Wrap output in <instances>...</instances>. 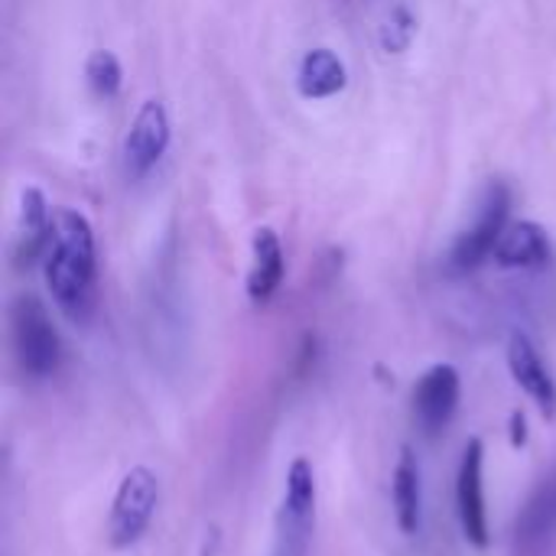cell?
Instances as JSON below:
<instances>
[{"label": "cell", "instance_id": "obj_7", "mask_svg": "<svg viewBox=\"0 0 556 556\" xmlns=\"http://www.w3.org/2000/svg\"><path fill=\"white\" fill-rule=\"evenodd\" d=\"M459 371L453 365H433L414 384V420L427 437H440L459 410Z\"/></svg>", "mask_w": 556, "mask_h": 556}, {"label": "cell", "instance_id": "obj_10", "mask_svg": "<svg viewBox=\"0 0 556 556\" xmlns=\"http://www.w3.org/2000/svg\"><path fill=\"white\" fill-rule=\"evenodd\" d=\"M508 368H511V378L515 384L541 407L544 417H554L556 414V381L554 375L547 371L538 345L525 336V332H515L508 339Z\"/></svg>", "mask_w": 556, "mask_h": 556}, {"label": "cell", "instance_id": "obj_5", "mask_svg": "<svg viewBox=\"0 0 556 556\" xmlns=\"http://www.w3.org/2000/svg\"><path fill=\"white\" fill-rule=\"evenodd\" d=\"M316 521V472L309 459L296 456L287 469L283 505H280V554L303 556Z\"/></svg>", "mask_w": 556, "mask_h": 556}, {"label": "cell", "instance_id": "obj_2", "mask_svg": "<svg viewBox=\"0 0 556 556\" xmlns=\"http://www.w3.org/2000/svg\"><path fill=\"white\" fill-rule=\"evenodd\" d=\"M10 345L20 371L33 381L52 378L62 365V339L46 313V306L23 293L10 306Z\"/></svg>", "mask_w": 556, "mask_h": 556}, {"label": "cell", "instance_id": "obj_18", "mask_svg": "<svg viewBox=\"0 0 556 556\" xmlns=\"http://www.w3.org/2000/svg\"><path fill=\"white\" fill-rule=\"evenodd\" d=\"M511 424H515V446H521V443L528 440V433H525V417H521V414H515V420H511Z\"/></svg>", "mask_w": 556, "mask_h": 556}, {"label": "cell", "instance_id": "obj_14", "mask_svg": "<svg viewBox=\"0 0 556 556\" xmlns=\"http://www.w3.org/2000/svg\"><path fill=\"white\" fill-rule=\"evenodd\" d=\"M283 280V248L270 228L254 231V264L248 274V296L254 303H267Z\"/></svg>", "mask_w": 556, "mask_h": 556}, {"label": "cell", "instance_id": "obj_9", "mask_svg": "<svg viewBox=\"0 0 556 556\" xmlns=\"http://www.w3.org/2000/svg\"><path fill=\"white\" fill-rule=\"evenodd\" d=\"M556 541V469L547 472L515 521V554L544 556Z\"/></svg>", "mask_w": 556, "mask_h": 556}, {"label": "cell", "instance_id": "obj_12", "mask_svg": "<svg viewBox=\"0 0 556 556\" xmlns=\"http://www.w3.org/2000/svg\"><path fill=\"white\" fill-rule=\"evenodd\" d=\"M492 257L502 267L534 270V267H544L551 261V238L534 222H511V225H505Z\"/></svg>", "mask_w": 556, "mask_h": 556}, {"label": "cell", "instance_id": "obj_17", "mask_svg": "<svg viewBox=\"0 0 556 556\" xmlns=\"http://www.w3.org/2000/svg\"><path fill=\"white\" fill-rule=\"evenodd\" d=\"M414 33H417V20L407 7H394L381 26V46L384 52H404L410 42H414Z\"/></svg>", "mask_w": 556, "mask_h": 556}, {"label": "cell", "instance_id": "obj_13", "mask_svg": "<svg viewBox=\"0 0 556 556\" xmlns=\"http://www.w3.org/2000/svg\"><path fill=\"white\" fill-rule=\"evenodd\" d=\"M349 85L345 62L332 49H309L296 72V88L303 98H332Z\"/></svg>", "mask_w": 556, "mask_h": 556}, {"label": "cell", "instance_id": "obj_6", "mask_svg": "<svg viewBox=\"0 0 556 556\" xmlns=\"http://www.w3.org/2000/svg\"><path fill=\"white\" fill-rule=\"evenodd\" d=\"M485 446L479 437H472L463 450L459 476H456V511L463 525V538L472 547H489V511H485Z\"/></svg>", "mask_w": 556, "mask_h": 556}, {"label": "cell", "instance_id": "obj_4", "mask_svg": "<svg viewBox=\"0 0 556 556\" xmlns=\"http://www.w3.org/2000/svg\"><path fill=\"white\" fill-rule=\"evenodd\" d=\"M508 208H511V195L502 182H492L482 192L476 222L456 238L453 251H450V270L456 274H469L476 270L482 261H489L495 254V244L508 225Z\"/></svg>", "mask_w": 556, "mask_h": 556}, {"label": "cell", "instance_id": "obj_15", "mask_svg": "<svg viewBox=\"0 0 556 556\" xmlns=\"http://www.w3.org/2000/svg\"><path fill=\"white\" fill-rule=\"evenodd\" d=\"M391 502H394V518L404 534L420 531V466L410 446L401 450V459L394 466V482H391Z\"/></svg>", "mask_w": 556, "mask_h": 556}, {"label": "cell", "instance_id": "obj_11", "mask_svg": "<svg viewBox=\"0 0 556 556\" xmlns=\"http://www.w3.org/2000/svg\"><path fill=\"white\" fill-rule=\"evenodd\" d=\"M52 235V215L39 189H23L20 215H16V238H13V261L16 267H29L33 261L46 257Z\"/></svg>", "mask_w": 556, "mask_h": 556}, {"label": "cell", "instance_id": "obj_8", "mask_svg": "<svg viewBox=\"0 0 556 556\" xmlns=\"http://www.w3.org/2000/svg\"><path fill=\"white\" fill-rule=\"evenodd\" d=\"M166 147H169V114L160 101H147L137 111L130 134L124 140V173L130 179H143L160 163Z\"/></svg>", "mask_w": 556, "mask_h": 556}, {"label": "cell", "instance_id": "obj_16", "mask_svg": "<svg viewBox=\"0 0 556 556\" xmlns=\"http://www.w3.org/2000/svg\"><path fill=\"white\" fill-rule=\"evenodd\" d=\"M85 78H88V88H91L98 98H111V94H117L121 78H124L117 55H114V52H108V49H94V52L88 55V62H85Z\"/></svg>", "mask_w": 556, "mask_h": 556}, {"label": "cell", "instance_id": "obj_3", "mask_svg": "<svg viewBox=\"0 0 556 556\" xmlns=\"http://www.w3.org/2000/svg\"><path fill=\"white\" fill-rule=\"evenodd\" d=\"M160 505V479L147 466H134L114 495L111 518H108V541L111 547H130L143 538Z\"/></svg>", "mask_w": 556, "mask_h": 556}, {"label": "cell", "instance_id": "obj_1", "mask_svg": "<svg viewBox=\"0 0 556 556\" xmlns=\"http://www.w3.org/2000/svg\"><path fill=\"white\" fill-rule=\"evenodd\" d=\"M46 287L55 300V306L68 319H85L94 303V235L81 212L59 208L52 215V235L42 257Z\"/></svg>", "mask_w": 556, "mask_h": 556}]
</instances>
